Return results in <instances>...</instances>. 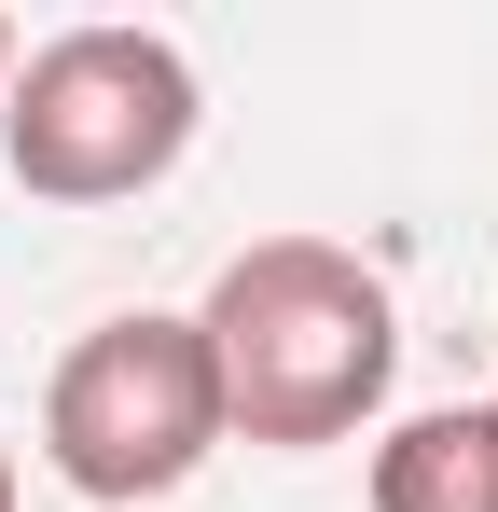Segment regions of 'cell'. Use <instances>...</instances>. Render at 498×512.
I'll return each mask as SVG.
<instances>
[{
	"label": "cell",
	"mask_w": 498,
	"mask_h": 512,
	"mask_svg": "<svg viewBox=\"0 0 498 512\" xmlns=\"http://www.w3.org/2000/svg\"><path fill=\"white\" fill-rule=\"evenodd\" d=\"M0 512H14V443H0Z\"/></svg>",
	"instance_id": "6"
},
{
	"label": "cell",
	"mask_w": 498,
	"mask_h": 512,
	"mask_svg": "<svg viewBox=\"0 0 498 512\" xmlns=\"http://www.w3.org/2000/svg\"><path fill=\"white\" fill-rule=\"evenodd\" d=\"M374 512H498V402H443L374 443Z\"/></svg>",
	"instance_id": "4"
},
{
	"label": "cell",
	"mask_w": 498,
	"mask_h": 512,
	"mask_svg": "<svg viewBox=\"0 0 498 512\" xmlns=\"http://www.w3.org/2000/svg\"><path fill=\"white\" fill-rule=\"evenodd\" d=\"M0 84H14V14H0Z\"/></svg>",
	"instance_id": "5"
},
{
	"label": "cell",
	"mask_w": 498,
	"mask_h": 512,
	"mask_svg": "<svg viewBox=\"0 0 498 512\" xmlns=\"http://www.w3.org/2000/svg\"><path fill=\"white\" fill-rule=\"evenodd\" d=\"M194 153V56L166 28H56L0 84V167L42 208H125Z\"/></svg>",
	"instance_id": "2"
},
{
	"label": "cell",
	"mask_w": 498,
	"mask_h": 512,
	"mask_svg": "<svg viewBox=\"0 0 498 512\" xmlns=\"http://www.w3.org/2000/svg\"><path fill=\"white\" fill-rule=\"evenodd\" d=\"M194 333H208V374H222V429L305 457V443H346V429L388 402L402 305H388L374 263L332 250V236H249L208 277Z\"/></svg>",
	"instance_id": "1"
},
{
	"label": "cell",
	"mask_w": 498,
	"mask_h": 512,
	"mask_svg": "<svg viewBox=\"0 0 498 512\" xmlns=\"http://www.w3.org/2000/svg\"><path fill=\"white\" fill-rule=\"evenodd\" d=\"M208 443H222V374H208V333L194 319H97V333L56 360V388H42V457H56V485L97 512H139V499H180L194 471H208Z\"/></svg>",
	"instance_id": "3"
}]
</instances>
